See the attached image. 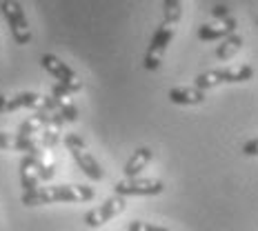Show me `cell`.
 <instances>
[{
  "mask_svg": "<svg viewBox=\"0 0 258 231\" xmlns=\"http://www.w3.org/2000/svg\"><path fill=\"white\" fill-rule=\"evenodd\" d=\"M125 207H127V200L122 196H111V198H107V200L103 202L100 207H96V209H91V211L85 213V224L87 227H103L105 222H109L111 218H116V216H120L122 211H125Z\"/></svg>",
  "mask_w": 258,
  "mask_h": 231,
  "instance_id": "cell-10",
  "label": "cell"
},
{
  "mask_svg": "<svg viewBox=\"0 0 258 231\" xmlns=\"http://www.w3.org/2000/svg\"><path fill=\"white\" fill-rule=\"evenodd\" d=\"M0 12H3L5 20H7L9 29H12L14 42L16 45H29L31 42V27L25 16V9L18 0H3L0 3Z\"/></svg>",
  "mask_w": 258,
  "mask_h": 231,
  "instance_id": "cell-6",
  "label": "cell"
},
{
  "mask_svg": "<svg viewBox=\"0 0 258 231\" xmlns=\"http://www.w3.org/2000/svg\"><path fill=\"white\" fill-rule=\"evenodd\" d=\"M182 16V3L180 0H165V23L174 27Z\"/></svg>",
  "mask_w": 258,
  "mask_h": 231,
  "instance_id": "cell-16",
  "label": "cell"
},
{
  "mask_svg": "<svg viewBox=\"0 0 258 231\" xmlns=\"http://www.w3.org/2000/svg\"><path fill=\"white\" fill-rule=\"evenodd\" d=\"M67 98V96H64ZM64 98L58 96H40L36 91H20L14 96H0V114H9V111H18V109H45V111H58L64 103Z\"/></svg>",
  "mask_w": 258,
  "mask_h": 231,
  "instance_id": "cell-2",
  "label": "cell"
},
{
  "mask_svg": "<svg viewBox=\"0 0 258 231\" xmlns=\"http://www.w3.org/2000/svg\"><path fill=\"white\" fill-rule=\"evenodd\" d=\"M16 144H18V136L16 133L0 131V151H7V149H14L16 151Z\"/></svg>",
  "mask_w": 258,
  "mask_h": 231,
  "instance_id": "cell-18",
  "label": "cell"
},
{
  "mask_svg": "<svg viewBox=\"0 0 258 231\" xmlns=\"http://www.w3.org/2000/svg\"><path fill=\"white\" fill-rule=\"evenodd\" d=\"M53 114L56 111H45V109H40V111H36L34 116H29L27 120L20 122V127H18V136L20 138H31V136H38V133H42L47 127L51 125V120H53Z\"/></svg>",
  "mask_w": 258,
  "mask_h": 231,
  "instance_id": "cell-12",
  "label": "cell"
},
{
  "mask_svg": "<svg viewBox=\"0 0 258 231\" xmlns=\"http://www.w3.org/2000/svg\"><path fill=\"white\" fill-rule=\"evenodd\" d=\"M165 189V182L163 180H156V178H122L114 185L116 196L129 198V196H158Z\"/></svg>",
  "mask_w": 258,
  "mask_h": 231,
  "instance_id": "cell-9",
  "label": "cell"
},
{
  "mask_svg": "<svg viewBox=\"0 0 258 231\" xmlns=\"http://www.w3.org/2000/svg\"><path fill=\"white\" fill-rule=\"evenodd\" d=\"M40 64H42V69H45L49 76L56 78L58 85L67 87L72 94H76V91L83 89V80L78 78V73L74 71L67 62H62L58 56H53V53H42Z\"/></svg>",
  "mask_w": 258,
  "mask_h": 231,
  "instance_id": "cell-8",
  "label": "cell"
},
{
  "mask_svg": "<svg viewBox=\"0 0 258 231\" xmlns=\"http://www.w3.org/2000/svg\"><path fill=\"white\" fill-rule=\"evenodd\" d=\"M53 165L47 163V151L29 153L20 160V185L25 191L40 187V182H49L53 178Z\"/></svg>",
  "mask_w": 258,
  "mask_h": 231,
  "instance_id": "cell-3",
  "label": "cell"
},
{
  "mask_svg": "<svg viewBox=\"0 0 258 231\" xmlns=\"http://www.w3.org/2000/svg\"><path fill=\"white\" fill-rule=\"evenodd\" d=\"M212 16H214L216 20H227L232 14H229V9H227V7H223V5H216V7L212 9Z\"/></svg>",
  "mask_w": 258,
  "mask_h": 231,
  "instance_id": "cell-20",
  "label": "cell"
},
{
  "mask_svg": "<svg viewBox=\"0 0 258 231\" xmlns=\"http://www.w3.org/2000/svg\"><path fill=\"white\" fill-rule=\"evenodd\" d=\"M127 231H171V229L158 227V224H152V222H143V220H132Z\"/></svg>",
  "mask_w": 258,
  "mask_h": 231,
  "instance_id": "cell-17",
  "label": "cell"
},
{
  "mask_svg": "<svg viewBox=\"0 0 258 231\" xmlns=\"http://www.w3.org/2000/svg\"><path fill=\"white\" fill-rule=\"evenodd\" d=\"M167 98L174 105L189 107V105H203L207 96H205V91L198 87H171L167 91Z\"/></svg>",
  "mask_w": 258,
  "mask_h": 231,
  "instance_id": "cell-13",
  "label": "cell"
},
{
  "mask_svg": "<svg viewBox=\"0 0 258 231\" xmlns=\"http://www.w3.org/2000/svg\"><path fill=\"white\" fill-rule=\"evenodd\" d=\"M254 78V69L251 64H238V67H225V69H209L203 71L201 76H196L194 87L207 91L218 85H234V83H247Z\"/></svg>",
  "mask_w": 258,
  "mask_h": 231,
  "instance_id": "cell-4",
  "label": "cell"
},
{
  "mask_svg": "<svg viewBox=\"0 0 258 231\" xmlns=\"http://www.w3.org/2000/svg\"><path fill=\"white\" fill-rule=\"evenodd\" d=\"M174 34H176V29L171 25H167V23L156 27L152 40H149L147 53H145V69H147V71H156V69L160 67V62H163V56H165V51H167L169 42L174 40Z\"/></svg>",
  "mask_w": 258,
  "mask_h": 231,
  "instance_id": "cell-7",
  "label": "cell"
},
{
  "mask_svg": "<svg viewBox=\"0 0 258 231\" xmlns=\"http://www.w3.org/2000/svg\"><path fill=\"white\" fill-rule=\"evenodd\" d=\"M64 144H67V151L72 153V158L76 160L78 169L83 171V174L87 176L89 180L100 182V180L105 178L103 165H100L98 160H96L94 156L89 153L87 144H85V140L78 136V133H64Z\"/></svg>",
  "mask_w": 258,
  "mask_h": 231,
  "instance_id": "cell-5",
  "label": "cell"
},
{
  "mask_svg": "<svg viewBox=\"0 0 258 231\" xmlns=\"http://www.w3.org/2000/svg\"><path fill=\"white\" fill-rule=\"evenodd\" d=\"M243 153L245 156H258V138H251L243 144Z\"/></svg>",
  "mask_w": 258,
  "mask_h": 231,
  "instance_id": "cell-19",
  "label": "cell"
},
{
  "mask_svg": "<svg viewBox=\"0 0 258 231\" xmlns=\"http://www.w3.org/2000/svg\"><path fill=\"white\" fill-rule=\"evenodd\" d=\"M240 47H243V36H238V34L227 36V38L216 47V58L218 60H229V58H234L236 53L240 51Z\"/></svg>",
  "mask_w": 258,
  "mask_h": 231,
  "instance_id": "cell-15",
  "label": "cell"
},
{
  "mask_svg": "<svg viewBox=\"0 0 258 231\" xmlns=\"http://www.w3.org/2000/svg\"><path fill=\"white\" fill-rule=\"evenodd\" d=\"M94 189L87 185H49L36 187L31 191H23L25 207L53 205V202H89L94 200Z\"/></svg>",
  "mask_w": 258,
  "mask_h": 231,
  "instance_id": "cell-1",
  "label": "cell"
},
{
  "mask_svg": "<svg viewBox=\"0 0 258 231\" xmlns=\"http://www.w3.org/2000/svg\"><path fill=\"white\" fill-rule=\"evenodd\" d=\"M154 153L149 147H138L136 151L132 153V158L125 163V169H122V174H125V178H138V174L147 167L149 163H152Z\"/></svg>",
  "mask_w": 258,
  "mask_h": 231,
  "instance_id": "cell-14",
  "label": "cell"
},
{
  "mask_svg": "<svg viewBox=\"0 0 258 231\" xmlns=\"http://www.w3.org/2000/svg\"><path fill=\"white\" fill-rule=\"evenodd\" d=\"M236 27H238V23H236L234 16H229L227 20H216V25H201L198 27V40L203 42H212V40H225L227 36L236 34Z\"/></svg>",
  "mask_w": 258,
  "mask_h": 231,
  "instance_id": "cell-11",
  "label": "cell"
}]
</instances>
